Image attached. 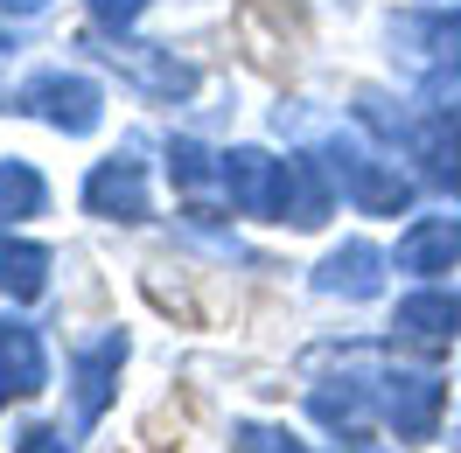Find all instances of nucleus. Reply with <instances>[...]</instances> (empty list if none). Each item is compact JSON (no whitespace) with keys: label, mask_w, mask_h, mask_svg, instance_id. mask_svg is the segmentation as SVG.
I'll list each match as a JSON object with an SVG mask.
<instances>
[{"label":"nucleus","mask_w":461,"mask_h":453,"mask_svg":"<svg viewBox=\"0 0 461 453\" xmlns=\"http://www.w3.org/2000/svg\"><path fill=\"white\" fill-rule=\"evenodd\" d=\"M168 174H175V189H189V196H203L210 182L224 189V154H210L203 140H168Z\"/></svg>","instance_id":"18"},{"label":"nucleus","mask_w":461,"mask_h":453,"mask_svg":"<svg viewBox=\"0 0 461 453\" xmlns=\"http://www.w3.org/2000/svg\"><path fill=\"white\" fill-rule=\"evenodd\" d=\"M42 202H50V182L29 161H0V224H29L42 217Z\"/></svg>","instance_id":"17"},{"label":"nucleus","mask_w":461,"mask_h":453,"mask_svg":"<svg viewBox=\"0 0 461 453\" xmlns=\"http://www.w3.org/2000/svg\"><path fill=\"white\" fill-rule=\"evenodd\" d=\"M7 397H22V391H14V377H7V363H0V404H7Z\"/></svg>","instance_id":"23"},{"label":"nucleus","mask_w":461,"mask_h":453,"mask_svg":"<svg viewBox=\"0 0 461 453\" xmlns=\"http://www.w3.org/2000/svg\"><path fill=\"white\" fill-rule=\"evenodd\" d=\"M224 196L252 224H287V161H273L266 147H230L224 154Z\"/></svg>","instance_id":"5"},{"label":"nucleus","mask_w":461,"mask_h":453,"mask_svg":"<svg viewBox=\"0 0 461 453\" xmlns=\"http://www.w3.org/2000/svg\"><path fill=\"white\" fill-rule=\"evenodd\" d=\"M399 335H412V342H455L461 335V293H447V286H420L412 300H399Z\"/></svg>","instance_id":"14"},{"label":"nucleus","mask_w":461,"mask_h":453,"mask_svg":"<svg viewBox=\"0 0 461 453\" xmlns=\"http://www.w3.org/2000/svg\"><path fill=\"white\" fill-rule=\"evenodd\" d=\"M7 49H14V35H7V29H0V57H7Z\"/></svg>","instance_id":"25"},{"label":"nucleus","mask_w":461,"mask_h":453,"mask_svg":"<svg viewBox=\"0 0 461 453\" xmlns=\"http://www.w3.org/2000/svg\"><path fill=\"white\" fill-rule=\"evenodd\" d=\"M119 363H126V335L119 328H105V335H91L70 349V377H77V425H98V412H105V397H113L119 384Z\"/></svg>","instance_id":"9"},{"label":"nucleus","mask_w":461,"mask_h":453,"mask_svg":"<svg viewBox=\"0 0 461 453\" xmlns=\"http://www.w3.org/2000/svg\"><path fill=\"white\" fill-rule=\"evenodd\" d=\"M85 209L105 217V224H147L154 217V196H147V168L133 154H113L85 174Z\"/></svg>","instance_id":"6"},{"label":"nucleus","mask_w":461,"mask_h":453,"mask_svg":"<svg viewBox=\"0 0 461 453\" xmlns=\"http://www.w3.org/2000/svg\"><path fill=\"white\" fill-rule=\"evenodd\" d=\"M384 265L392 258L377 252L371 237H349L315 265V293H343V300H377L384 293Z\"/></svg>","instance_id":"11"},{"label":"nucleus","mask_w":461,"mask_h":453,"mask_svg":"<svg viewBox=\"0 0 461 453\" xmlns=\"http://www.w3.org/2000/svg\"><path fill=\"white\" fill-rule=\"evenodd\" d=\"M343 453H384V447H364V440H343Z\"/></svg>","instance_id":"24"},{"label":"nucleus","mask_w":461,"mask_h":453,"mask_svg":"<svg viewBox=\"0 0 461 453\" xmlns=\"http://www.w3.org/2000/svg\"><path fill=\"white\" fill-rule=\"evenodd\" d=\"M321 168L336 174V189H343V202L357 209V217H399V209H412V174L399 168V161H384V154H371L364 140H321Z\"/></svg>","instance_id":"1"},{"label":"nucleus","mask_w":461,"mask_h":453,"mask_svg":"<svg viewBox=\"0 0 461 453\" xmlns=\"http://www.w3.org/2000/svg\"><path fill=\"white\" fill-rule=\"evenodd\" d=\"M14 453H70V440H63L57 425H22V432H14Z\"/></svg>","instance_id":"21"},{"label":"nucleus","mask_w":461,"mask_h":453,"mask_svg":"<svg viewBox=\"0 0 461 453\" xmlns=\"http://www.w3.org/2000/svg\"><path fill=\"white\" fill-rule=\"evenodd\" d=\"M377 412V377H321L308 384V419L336 440H364V425Z\"/></svg>","instance_id":"8"},{"label":"nucleus","mask_w":461,"mask_h":453,"mask_svg":"<svg viewBox=\"0 0 461 453\" xmlns=\"http://www.w3.org/2000/svg\"><path fill=\"white\" fill-rule=\"evenodd\" d=\"M0 112H29L50 133H63V140H85V133H98V119H105V91L91 84L85 70H35L29 84L0 91Z\"/></svg>","instance_id":"2"},{"label":"nucleus","mask_w":461,"mask_h":453,"mask_svg":"<svg viewBox=\"0 0 461 453\" xmlns=\"http://www.w3.org/2000/svg\"><path fill=\"white\" fill-rule=\"evenodd\" d=\"M336 174L321 168V154H287V224L294 230H321L336 209Z\"/></svg>","instance_id":"12"},{"label":"nucleus","mask_w":461,"mask_h":453,"mask_svg":"<svg viewBox=\"0 0 461 453\" xmlns=\"http://www.w3.org/2000/svg\"><path fill=\"white\" fill-rule=\"evenodd\" d=\"M405 49H420L427 70H461V7H440V14H405L392 29Z\"/></svg>","instance_id":"13"},{"label":"nucleus","mask_w":461,"mask_h":453,"mask_svg":"<svg viewBox=\"0 0 461 453\" xmlns=\"http://www.w3.org/2000/svg\"><path fill=\"white\" fill-rule=\"evenodd\" d=\"M440 404H447V377H440V369H427V363L377 369V419L392 425L399 440H433Z\"/></svg>","instance_id":"3"},{"label":"nucleus","mask_w":461,"mask_h":453,"mask_svg":"<svg viewBox=\"0 0 461 453\" xmlns=\"http://www.w3.org/2000/svg\"><path fill=\"white\" fill-rule=\"evenodd\" d=\"M0 363H7V377H14L22 397L50 384V349H42V335H35L29 321H14V314H0Z\"/></svg>","instance_id":"15"},{"label":"nucleus","mask_w":461,"mask_h":453,"mask_svg":"<svg viewBox=\"0 0 461 453\" xmlns=\"http://www.w3.org/2000/svg\"><path fill=\"white\" fill-rule=\"evenodd\" d=\"M42 7H50V0H0V14H7V22H35Z\"/></svg>","instance_id":"22"},{"label":"nucleus","mask_w":461,"mask_h":453,"mask_svg":"<svg viewBox=\"0 0 461 453\" xmlns=\"http://www.w3.org/2000/svg\"><path fill=\"white\" fill-rule=\"evenodd\" d=\"M0 293L7 300H42L50 293V252L22 244V237H0Z\"/></svg>","instance_id":"16"},{"label":"nucleus","mask_w":461,"mask_h":453,"mask_svg":"<svg viewBox=\"0 0 461 453\" xmlns=\"http://www.w3.org/2000/svg\"><path fill=\"white\" fill-rule=\"evenodd\" d=\"M392 265L412 272V280H440V272H455V265H461V217H412V224L399 230Z\"/></svg>","instance_id":"10"},{"label":"nucleus","mask_w":461,"mask_h":453,"mask_svg":"<svg viewBox=\"0 0 461 453\" xmlns=\"http://www.w3.org/2000/svg\"><path fill=\"white\" fill-rule=\"evenodd\" d=\"M98 63H113L126 84H140L147 98H189V91L203 84L196 63L175 57V49H161V42H133V35H91L85 42Z\"/></svg>","instance_id":"4"},{"label":"nucleus","mask_w":461,"mask_h":453,"mask_svg":"<svg viewBox=\"0 0 461 453\" xmlns=\"http://www.w3.org/2000/svg\"><path fill=\"white\" fill-rule=\"evenodd\" d=\"M238 453H308L301 440L273 432V425H238Z\"/></svg>","instance_id":"20"},{"label":"nucleus","mask_w":461,"mask_h":453,"mask_svg":"<svg viewBox=\"0 0 461 453\" xmlns=\"http://www.w3.org/2000/svg\"><path fill=\"white\" fill-rule=\"evenodd\" d=\"M147 14V0H91V22L105 35H133V22Z\"/></svg>","instance_id":"19"},{"label":"nucleus","mask_w":461,"mask_h":453,"mask_svg":"<svg viewBox=\"0 0 461 453\" xmlns=\"http://www.w3.org/2000/svg\"><path fill=\"white\" fill-rule=\"evenodd\" d=\"M405 154L420 161V182L440 196H461V112H420L405 133Z\"/></svg>","instance_id":"7"}]
</instances>
